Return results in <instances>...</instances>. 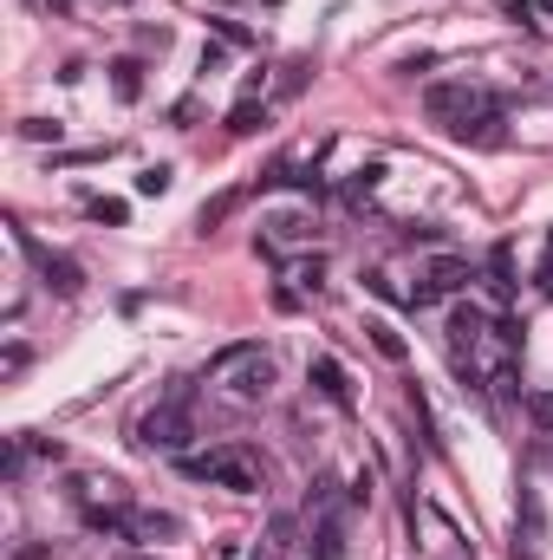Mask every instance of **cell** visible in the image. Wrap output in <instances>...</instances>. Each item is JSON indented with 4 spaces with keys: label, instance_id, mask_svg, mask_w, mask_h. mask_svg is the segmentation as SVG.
Masks as SVG:
<instances>
[{
    "label": "cell",
    "instance_id": "23",
    "mask_svg": "<svg viewBox=\"0 0 553 560\" xmlns=\"http://www.w3.org/2000/svg\"><path fill=\"white\" fill-rule=\"evenodd\" d=\"M20 131H26V138H33V143H46V138L59 143V125H46V118H26V125H20Z\"/></svg>",
    "mask_w": 553,
    "mask_h": 560
},
{
    "label": "cell",
    "instance_id": "21",
    "mask_svg": "<svg viewBox=\"0 0 553 560\" xmlns=\"http://www.w3.org/2000/svg\"><path fill=\"white\" fill-rule=\"evenodd\" d=\"M85 209H92V215H98V222H125V202H111V196H92V202H85Z\"/></svg>",
    "mask_w": 553,
    "mask_h": 560
},
{
    "label": "cell",
    "instance_id": "9",
    "mask_svg": "<svg viewBox=\"0 0 553 560\" xmlns=\"http://www.w3.org/2000/svg\"><path fill=\"white\" fill-rule=\"evenodd\" d=\"M183 522L163 515V509H131V541H176Z\"/></svg>",
    "mask_w": 553,
    "mask_h": 560
},
{
    "label": "cell",
    "instance_id": "19",
    "mask_svg": "<svg viewBox=\"0 0 553 560\" xmlns=\"http://www.w3.org/2000/svg\"><path fill=\"white\" fill-rule=\"evenodd\" d=\"M228 209H235V196H215V202H202V215H196V222H202V235H209V229H215Z\"/></svg>",
    "mask_w": 553,
    "mask_h": 560
},
{
    "label": "cell",
    "instance_id": "7",
    "mask_svg": "<svg viewBox=\"0 0 553 560\" xmlns=\"http://www.w3.org/2000/svg\"><path fill=\"white\" fill-rule=\"evenodd\" d=\"M443 332H449V352L462 359V352H475V346L489 339V313H482V306H469V300H456V306H449V326H443Z\"/></svg>",
    "mask_w": 553,
    "mask_h": 560
},
{
    "label": "cell",
    "instance_id": "1",
    "mask_svg": "<svg viewBox=\"0 0 553 560\" xmlns=\"http://www.w3.org/2000/svg\"><path fill=\"white\" fill-rule=\"evenodd\" d=\"M183 469H189L196 482L228 489V495H261V489H268V463H261V450H248V443H215L209 456H183Z\"/></svg>",
    "mask_w": 553,
    "mask_h": 560
},
{
    "label": "cell",
    "instance_id": "14",
    "mask_svg": "<svg viewBox=\"0 0 553 560\" xmlns=\"http://www.w3.org/2000/svg\"><path fill=\"white\" fill-rule=\"evenodd\" d=\"M365 332H372V346H378V359H391V365H404V339H398V326H391V319H365Z\"/></svg>",
    "mask_w": 553,
    "mask_h": 560
},
{
    "label": "cell",
    "instance_id": "12",
    "mask_svg": "<svg viewBox=\"0 0 553 560\" xmlns=\"http://www.w3.org/2000/svg\"><path fill=\"white\" fill-rule=\"evenodd\" d=\"M449 138H462V143H482V150H495V143L508 138V131H502V105H495V112H482V118H469V125H462V131H449Z\"/></svg>",
    "mask_w": 553,
    "mask_h": 560
},
{
    "label": "cell",
    "instance_id": "11",
    "mask_svg": "<svg viewBox=\"0 0 553 560\" xmlns=\"http://www.w3.org/2000/svg\"><path fill=\"white\" fill-rule=\"evenodd\" d=\"M313 560H345V522H339V515H319V528H313Z\"/></svg>",
    "mask_w": 553,
    "mask_h": 560
},
{
    "label": "cell",
    "instance_id": "6",
    "mask_svg": "<svg viewBox=\"0 0 553 560\" xmlns=\"http://www.w3.org/2000/svg\"><path fill=\"white\" fill-rule=\"evenodd\" d=\"M541 548H548L541 489H521V502H515V555H521V560H541Z\"/></svg>",
    "mask_w": 553,
    "mask_h": 560
},
{
    "label": "cell",
    "instance_id": "13",
    "mask_svg": "<svg viewBox=\"0 0 553 560\" xmlns=\"http://www.w3.org/2000/svg\"><path fill=\"white\" fill-rule=\"evenodd\" d=\"M489 280H495V293H502V300H515V287H521V280H515V248H508V242L489 255Z\"/></svg>",
    "mask_w": 553,
    "mask_h": 560
},
{
    "label": "cell",
    "instance_id": "27",
    "mask_svg": "<svg viewBox=\"0 0 553 560\" xmlns=\"http://www.w3.org/2000/svg\"><path fill=\"white\" fill-rule=\"evenodd\" d=\"M548 13H553V0H548Z\"/></svg>",
    "mask_w": 553,
    "mask_h": 560
},
{
    "label": "cell",
    "instance_id": "5",
    "mask_svg": "<svg viewBox=\"0 0 553 560\" xmlns=\"http://www.w3.org/2000/svg\"><path fill=\"white\" fill-rule=\"evenodd\" d=\"M469 280H475V275H469V261H462V255H436V261L423 268V280H416V287H404V300H411V306H430V300H456Z\"/></svg>",
    "mask_w": 553,
    "mask_h": 560
},
{
    "label": "cell",
    "instance_id": "22",
    "mask_svg": "<svg viewBox=\"0 0 553 560\" xmlns=\"http://www.w3.org/2000/svg\"><path fill=\"white\" fill-rule=\"evenodd\" d=\"M274 235L280 242H299L306 235V215H274Z\"/></svg>",
    "mask_w": 553,
    "mask_h": 560
},
{
    "label": "cell",
    "instance_id": "17",
    "mask_svg": "<svg viewBox=\"0 0 553 560\" xmlns=\"http://www.w3.org/2000/svg\"><path fill=\"white\" fill-rule=\"evenodd\" d=\"M293 287H299V293H319V287H326V255H313V261H299V268H293Z\"/></svg>",
    "mask_w": 553,
    "mask_h": 560
},
{
    "label": "cell",
    "instance_id": "16",
    "mask_svg": "<svg viewBox=\"0 0 553 560\" xmlns=\"http://www.w3.org/2000/svg\"><path fill=\"white\" fill-rule=\"evenodd\" d=\"M261 125H268V112H261V105H255V98H242V105H235V112H228V131H235V138H255V131H261Z\"/></svg>",
    "mask_w": 553,
    "mask_h": 560
},
{
    "label": "cell",
    "instance_id": "24",
    "mask_svg": "<svg viewBox=\"0 0 553 560\" xmlns=\"http://www.w3.org/2000/svg\"><path fill=\"white\" fill-rule=\"evenodd\" d=\"M495 7H502L508 20H534V0H495Z\"/></svg>",
    "mask_w": 553,
    "mask_h": 560
},
{
    "label": "cell",
    "instance_id": "8",
    "mask_svg": "<svg viewBox=\"0 0 553 560\" xmlns=\"http://www.w3.org/2000/svg\"><path fill=\"white\" fill-rule=\"evenodd\" d=\"M33 268H39V280L59 293V300H72L79 287H85V275H79V261L72 255H52V248H33Z\"/></svg>",
    "mask_w": 553,
    "mask_h": 560
},
{
    "label": "cell",
    "instance_id": "25",
    "mask_svg": "<svg viewBox=\"0 0 553 560\" xmlns=\"http://www.w3.org/2000/svg\"><path fill=\"white\" fill-rule=\"evenodd\" d=\"M26 7H33V13H66L72 0H26Z\"/></svg>",
    "mask_w": 553,
    "mask_h": 560
},
{
    "label": "cell",
    "instance_id": "4",
    "mask_svg": "<svg viewBox=\"0 0 553 560\" xmlns=\"http://www.w3.org/2000/svg\"><path fill=\"white\" fill-rule=\"evenodd\" d=\"M423 112L443 125V131H462L469 118H482V112H495V98L482 92V85H469V79H436L430 92H423Z\"/></svg>",
    "mask_w": 553,
    "mask_h": 560
},
{
    "label": "cell",
    "instance_id": "20",
    "mask_svg": "<svg viewBox=\"0 0 553 560\" xmlns=\"http://www.w3.org/2000/svg\"><path fill=\"white\" fill-rule=\"evenodd\" d=\"M163 189H169V170H163V163H156V170H143V176H138V196H163Z\"/></svg>",
    "mask_w": 553,
    "mask_h": 560
},
{
    "label": "cell",
    "instance_id": "2",
    "mask_svg": "<svg viewBox=\"0 0 553 560\" xmlns=\"http://www.w3.org/2000/svg\"><path fill=\"white\" fill-rule=\"evenodd\" d=\"M209 378H215L228 398L261 405V398L280 385V365H274V352H268V346H228V352H215V359H209Z\"/></svg>",
    "mask_w": 553,
    "mask_h": 560
},
{
    "label": "cell",
    "instance_id": "26",
    "mask_svg": "<svg viewBox=\"0 0 553 560\" xmlns=\"http://www.w3.org/2000/svg\"><path fill=\"white\" fill-rule=\"evenodd\" d=\"M125 560H156V555H125Z\"/></svg>",
    "mask_w": 553,
    "mask_h": 560
},
{
    "label": "cell",
    "instance_id": "18",
    "mask_svg": "<svg viewBox=\"0 0 553 560\" xmlns=\"http://www.w3.org/2000/svg\"><path fill=\"white\" fill-rule=\"evenodd\" d=\"M528 418H534V430L553 436V392H528Z\"/></svg>",
    "mask_w": 553,
    "mask_h": 560
},
{
    "label": "cell",
    "instance_id": "3",
    "mask_svg": "<svg viewBox=\"0 0 553 560\" xmlns=\"http://www.w3.org/2000/svg\"><path fill=\"white\" fill-rule=\"evenodd\" d=\"M189 436H196V418H189V378H176L169 398L150 405V411L138 418V443L143 450H163V456H183Z\"/></svg>",
    "mask_w": 553,
    "mask_h": 560
},
{
    "label": "cell",
    "instance_id": "10",
    "mask_svg": "<svg viewBox=\"0 0 553 560\" xmlns=\"http://www.w3.org/2000/svg\"><path fill=\"white\" fill-rule=\"evenodd\" d=\"M313 392L319 398H332V405H352V385H345V372H339V359H313Z\"/></svg>",
    "mask_w": 553,
    "mask_h": 560
},
{
    "label": "cell",
    "instance_id": "15",
    "mask_svg": "<svg viewBox=\"0 0 553 560\" xmlns=\"http://www.w3.org/2000/svg\"><path fill=\"white\" fill-rule=\"evenodd\" d=\"M111 92H118L125 105L143 98V66H138V59H118V66H111Z\"/></svg>",
    "mask_w": 553,
    "mask_h": 560
}]
</instances>
